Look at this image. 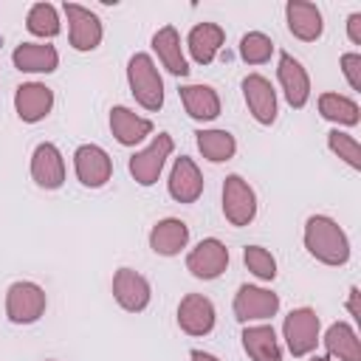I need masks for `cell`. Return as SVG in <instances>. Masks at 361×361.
I'll return each mask as SVG.
<instances>
[{
    "instance_id": "obj_29",
    "label": "cell",
    "mask_w": 361,
    "mask_h": 361,
    "mask_svg": "<svg viewBox=\"0 0 361 361\" xmlns=\"http://www.w3.org/2000/svg\"><path fill=\"white\" fill-rule=\"evenodd\" d=\"M25 31L31 37H37V42H48V39L59 37L62 17H59L56 6L54 3H34L25 14Z\"/></svg>"
},
{
    "instance_id": "obj_33",
    "label": "cell",
    "mask_w": 361,
    "mask_h": 361,
    "mask_svg": "<svg viewBox=\"0 0 361 361\" xmlns=\"http://www.w3.org/2000/svg\"><path fill=\"white\" fill-rule=\"evenodd\" d=\"M338 68H341V76L347 79L350 90L361 93V54H358V51H347V54H341Z\"/></svg>"
},
{
    "instance_id": "obj_35",
    "label": "cell",
    "mask_w": 361,
    "mask_h": 361,
    "mask_svg": "<svg viewBox=\"0 0 361 361\" xmlns=\"http://www.w3.org/2000/svg\"><path fill=\"white\" fill-rule=\"evenodd\" d=\"M358 299H361V290H358V285H353L350 293H347V313L353 316L355 324H361V305H358Z\"/></svg>"
},
{
    "instance_id": "obj_27",
    "label": "cell",
    "mask_w": 361,
    "mask_h": 361,
    "mask_svg": "<svg viewBox=\"0 0 361 361\" xmlns=\"http://www.w3.org/2000/svg\"><path fill=\"white\" fill-rule=\"evenodd\" d=\"M316 107H319V116H322L324 121L336 124V130H341V127H355V124L361 121V107H358V102L350 99V96H344V93L327 90V93H322V96L316 99Z\"/></svg>"
},
{
    "instance_id": "obj_28",
    "label": "cell",
    "mask_w": 361,
    "mask_h": 361,
    "mask_svg": "<svg viewBox=\"0 0 361 361\" xmlns=\"http://www.w3.org/2000/svg\"><path fill=\"white\" fill-rule=\"evenodd\" d=\"M195 144L209 164H226L237 155V138L223 127H203L195 133Z\"/></svg>"
},
{
    "instance_id": "obj_19",
    "label": "cell",
    "mask_w": 361,
    "mask_h": 361,
    "mask_svg": "<svg viewBox=\"0 0 361 361\" xmlns=\"http://www.w3.org/2000/svg\"><path fill=\"white\" fill-rule=\"evenodd\" d=\"M152 54L158 56V65L166 73H172L178 79L189 76L192 68H189V59L183 54V42H180V34H178L175 25H161L152 34Z\"/></svg>"
},
{
    "instance_id": "obj_30",
    "label": "cell",
    "mask_w": 361,
    "mask_h": 361,
    "mask_svg": "<svg viewBox=\"0 0 361 361\" xmlns=\"http://www.w3.org/2000/svg\"><path fill=\"white\" fill-rule=\"evenodd\" d=\"M240 59L245 62V65H265V62H271V56H274V39L265 34V31H248V34H243L240 37Z\"/></svg>"
},
{
    "instance_id": "obj_7",
    "label": "cell",
    "mask_w": 361,
    "mask_h": 361,
    "mask_svg": "<svg viewBox=\"0 0 361 361\" xmlns=\"http://www.w3.org/2000/svg\"><path fill=\"white\" fill-rule=\"evenodd\" d=\"M65 20H68V42L73 51L79 54H90L102 45L104 39V23L96 11H90L87 6L79 3H65L62 6Z\"/></svg>"
},
{
    "instance_id": "obj_14",
    "label": "cell",
    "mask_w": 361,
    "mask_h": 361,
    "mask_svg": "<svg viewBox=\"0 0 361 361\" xmlns=\"http://www.w3.org/2000/svg\"><path fill=\"white\" fill-rule=\"evenodd\" d=\"M276 82H279V90L285 96V102L293 107V110H302L307 102H310V73L307 68L288 51L279 54V62H276Z\"/></svg>"
},
{
    "instance_id": "obj_15",
    "label": "cell",
    "mask_w": 361,
    "mask_h": 361,
    "mask_svg": "<svg viewBox=\"0 0 361 361\" xmlns=\"http://www.w3.org/2000/svg\"><path fill=\"white\" fill-rule=\"evenodd\" d=\"M178 327L180 333L192 336V338H203L214 330V322H217V310H214V302L203 293H186L180 302H178Z\"/></svg>"
},
{
    "instance_id": "obj_31",
    "label": "cell",
    "mask_w": 361,
    "mask_h": 361,
    "mask_svg": "<svg viewBox=\"0 0 361 361\" xmlns=\"http://www.w3.org/2000/svg\"><path fill=\"white\" fill-rule=\"evenodd\" d=\"M243 265L248 268L251 276H257L259 282H274L279 268H276V257L265 248V245H245L243 248Z\"/></svg>"
},
{
    "instance_id": "obj_13",
    "label": "cell",
    "mask_w": 361,
    "mask_h": 361,
    "mask_svg": "<svg viewBox=\"0 0 361 361\" xmlns=\"http://www.w3.org/2000/svg\"><path fill=\"white\" fill-rule=\"evenodd\" d=\"M240 87H243V99H245V107H248L251 118L262 127H271L279 116V99H276V90H274L271 79L262 76V73H248Z\"/></svg>"
},
{
    "instance_id": "obj_22",
    "label": "cell",
    "mask_w": 361,
    "mask_h": 361,
    "mask_svg": "<svg viewBox=\"0 0 361 361\" xmlns=\"http://www.w3.org/2000/svg\"><path fill=\"white\" fill-rule=\"evenodd\" d=\"M189 237H192L189 226L180 217H164L149 228L147 243L158 257H178L180 251L189 248Z\"/></svg>"
},
{
    "instance_id": "obj_3",
    "label": "cell",
    "mask_w": 361,
    "mask_h": 361,
    "mask_svg": "<svg viewBox=\"0 0 361 361\" xmlns=\"http://www.w3.org/2000/svg\"><path fill=\"white\" fill-rule=\"evenodd\" d=\"M3 310L11 324H20V327L37 324L48 310V293L42 285H37L31 279H17L6 288Z\"/></svg>"
},
{
    "instance_id": "obj_38",
    "label": "cell",
    "mask_w": 361,
    "mask_h": 361,
    "mask_svg": "<svg viewBox=\"0 0 361 361\" xmlns=\"http://www.w3.org/2000/svg\"><path fill=\"white\" fill-rule=\"evenodd\" d=\"M45 361H56V358H45Z\"/></svg>"
},
{
    "instance_id": "obj_1",
    "label": "cell",
    "mask_w": 361,
    "mask_h": 361,
    "mask_svg": "<svg viewBox=\"0 0 361 361\" xmlns=\"http://www.w3.org/2000/svg\"><path fill=\"white\" fill-rule=\"evenodd\" d=\"M302 243L307 248V254L322 262V265H330V268H341L350 262V237L347 231L327 214H310L305 220V228H302Z\"/></svg>"
},
{
    "instance_id": "obj_25",
    "label": "cell",
    "mask_w": 361,
    "mask_h": 361,
    "mask_svg": "<svg viewBox=\"0 0 361 361\" xmlns=\"http://www.w3.org/2000/svg\"><path fill=\"white\" fill-rule=\"evenodd\" d=\"M319 344H324V355L330 361H361V338L350 322H333Z\"/></svg>"
},
{
    "instance_id": "obj_36",
    "label": "cell",
    "mask_w": 361,
    "mask_h": 361,
    "mask_svg": "<svg viewBox=\"0 0 361 361\" xmlns=\"http://www.w3.org/2000/svg\"><path fill=\"white\" fill-rule=\"evenodd\" d=\"M189 361H220V358L206 350H189Z\"/></svg>"
},
{
    "instance_id": "obj_11",
    "label": "cell",
    "mask_w": 361,
    "mask_h": 361,
    "mask_svg": "<svg viewBox=\"0 0 361 361\" xmlns=\"http://www.w3.org/2000/svg\"><path fill=\"white\" fill-rule=\"evenodd\" d=\"M110 290H113V299L121 310L127 313H144L152 302V285L144 274H138L135 268H127L121 265L116 274H113V282H110Z\"/></svg>"
},
{
    "instance_id": "obj_17",
    "label": "cell",
    "mask_w": 361,
    "mask_h": 361,
    "mask_svg": "<svg viewBox=\"0 0 361 361\" xmlns=\"http://www.w3.org/2000/svg\"><path fill=\"white\" fill-rule=\"evenodd\" d=\"M54 110V90L45 82H23L14 90V113L23 124H39Z\"/></svg>"
},
{
    "instance_id": "obj_9",
    "label": "cell",
    "mask_w": 361,
    "mask_h": 361,
    "mask_svg": "<svg viewBox=\"0 0 361 361\" xmlns=\"http://www.w3.org/2000/svg\"><path fill=\"white\" fill-rule=\"evenodd\" d=\"M228 262H231V254H228L226 243L217 240V237H203L200 243H195L186 251V271L195 279H203V282H212V279L223 276Z\"/></svg>"
},
{
    "instance_id": "obj_2",
    "label": "cell",
    "mask_w": 361,
    "mask_h": 361,
    "mask_svg": "<svg viewBox=\"0 0 361 361\" xmlns=\"http://www.w3.org/2000/svg\"><path fill=\"white\" fill-rule=\"evenodd\" d=\"M127 87L138 107L158 113L164 107V76L152 59V54L135 51L127 59Z\"/></svg>"
},
{
    "instance_id": "obj_23",
    "label": "cell",
    "mask_w": 361,
    "mask_h": 361,
    "mask_svg": "<svg viewBox=\"0 0 361 361\" xmlns=\"http://www.w3.org/2000/svg\"><path fill=\"white\" fill-rule=\"evenodd\" d=\"M226 42V31L217 23H195L186 34V51L195 65H212Z\"/></svg>"
},
{
    "instance_id": "obj_21",
    "label": "cell",
    "mask_w": 361,
    "mask_h": 361,
    "mask_svg": "<svg viewBox=\"0 0 361 361\" xmlns=\"http://www.w3.org/2000/svg\"><path fill=\"white\" fill-rule=\"evenodd\" d=\"M11 65L20 73H31V76L54 73L59 68V51L51 42H37V39L34 42H20L11 51Z\"/></svg>"
},
{
    "instance_id": "obj_4",
    "label": "cell",
    "mask_w": 361,
    "mask_h": 361,
    "mask_svg": "<svg viewBox=\"0 0 361 361\" xmlns=\"http://www.w3.org/2000/svg\"><path fill=\"white\" fill-rule=\"evenodd\" d=\"M172 152H175V138L169 133L152 135L141 149H135L130 155L127 169H130L133 180L138 186H155L161 172H164V166H166V161L172 158Z\"/></svg>"
},
{
    "instance_id": "obj_20",
    "label": "cell",
    "mask_w": 361,
    "mask_h": 361,
    "mask_svg": "<svg viewBox=\"0 0 361 361\" xmlns=\"http://www.w3.org/2000/svg\"><path fill=\"white\" fill-rule=\"evenodd\" d=\"M285 23L288 31L302 42H316L324 34V17L316 3L307 0H288L285 3Z\"/></svg>"
},
{
    "instance_id": "obj_12",
    "label": "cell",
    "mask_w": 361,
    "mask_h": 361,
    "mask_svg": "<svg viewBox=\"0 0 361 361\" xmlns=\"http://www.w3.org/2000/svg\"><path fill=\"white\" fill-rule=\"evenodd\" d=\"M65 178L68 166L62 149L54 141H39L31 152V180L45 192H56L65 186Z\"/></svg>"
},
{
    "instance_id": "obj_24",
    "label": "cell",
    "mask_w": 361,
    "mask_h": 361,
    "mask_svg": "<svg viewBox=\"0 0 361 361\" xmlns=\"http://www.w3.org/2000/svg\"><path fill=\"white\" fill-rule=\"evenodd\" d=\"M178 96H180V104H183L186 116L192 121H200V124L214 121L223 110L220 93L212 85H180Z\"/></svg>"
},
{
    "instance_id": "obj_18",
    "label": "cell",
    "mask_w": 361,
    "mask_h": 361,
    "mask_svg": "<svg viewBox=\"0 0 361 361\" xmlns=\"http://www.w3.org/2000/svg\"><path fill=\"white\" fill-rule=\"evenodd\" d=\"M107 124H110L113 138H116L121 147H138V144H144L147 138L155 135V124H152L147 116H138L133 107H124V104L110 107Z\"/></svg>"
},
{
    "instance_id": "obj_26",
    "label": "cell",
    "mask_w": 361,
    "mask_h": 361,
    "mask_svg": "<svg viewBox=\"0 0 361 361\" xmlns=\"http://www.w3.org/2000/svg\"><path fill=\"white\" fill-rule=\"evenodd\" d=\"M243 350L251 361H282V344L276 338L274 324H243Z\"/></svg>"
},
{
    "instance_id": "obj_8",
    "label": "cell",
    "mask_w": 361,
    "mask_h": 361,
    "mask_svg": "<svg viewBox=\"0 0 361 361\" xmlns=\"http://www.w3.org/2000/svg\"><path fill=\"white\" fill-rule=\"evenodd\" d=\"M234 319L240 324H259L279 313V293L262 285H240L231 302Z\"/></svg>"
},
{
    "instance_id": "obj_16",
    "label": "cell",
    "mask_w": 361,
    "mask_h": 361,
    "mask_svg": "<svg viewBox=\"0 0 361 361\" xmlns=\"http://www.w3.org/2000/svg\"><path fill=\"white\" fill-rule=\"evenodd\" d=\"M203 186H206V180H203L200 166H197L189 155H178V158L172 161V169H169V178H166V192H169V197H172L175 203L189 206V203H197V200H200Z\"/></svg>"
},
{
    "instance_id": "obj_37",
    "label": "cell",
    "mask_w": 361,
    "mask_h": 361,
    "mask_svg": "<svg viewBox=\"0 0 361 361\" xmlns=\"http://www.w3.org/2000/svg\"><path fill=\"white\" fill-rule=\"evenodd\" d=\"M310 361H330L327 355H310Z\"/></svg>"
},
{
    "instance_id": "obj_10",
    "label": "cell",
    "mask_w": 361,
    "mask_h": 361,
    "mask_svg": "<svg viewBox=\"0 0 361 361\" xmlns=\"http://www.w3.org/2000/svg\"><path fill=\"white\" fill-rule=\"evenodd\" d=\"M73 175L85 189H102L113 178V158L99 144H79L73 149Z\"/></svg>"
},
{
    "instance_id": "obj_6",
    "label": "cell",
    "mask_w": 361,
    "mask_h": 361,
    "mask_svg": "<svg viewBox=\"0 0 361 361\" xmlns=\"http://www.w3.org/2000/svg\"><path fill=\"white\" fill-rule=\"evenodd\" d=\"M220 200H223V217H226L228 226L243 228V226L254 223L259 203H257V192H254V186H251L243 175H237V172L226 175Z\"/></svg>"
},
{
    "instance_id": "obj_5",
    "label": "cell",
    "mask_w": 361,
    "mask_h": 361,
    "mask_svg": "<svg viewBox=\"0 0 361 361\" xmlns=\"http://www.w3.org/2000/svg\"><path fill=\"white\" fill-rule=\"evenodd\" d=\"M282 338L293 358L313 355L319 338H322V319L313 307H293L282 322Z\"/></svg>"
},
{
    "instance_id": "obj_34",
    "label": "cell",
    "mask_w": 361,
    "mask_h": 361,
    "mask_svg": "<svg viewBox=\"0 0 361 361\" xmlns=\"http://www.w3.org/2000/svg\"><path fill=\"white\" fill-rule=\"evenodd\" d=\"M347 39L353 45H361V11H353L347 17Z\"/></svg>"
},
{
    "instance_id": "obj_32",
    "label": "cell",
    "mask_w": 361,
    "mask_h": 361,
    "mask_svg": "<svg viewBox=\"0 0 361 361\" xmlns=\"http://www.w3.org/2000/svg\"><path fill=\"white\" fill-rule=\"evenodd\" d=\"M327 149L338 158V161H344L350 169H361V147H358V141H355V135H350L347 130H330L327 133Z\"/></svg>"
}]
</instances>
